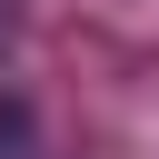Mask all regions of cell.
I'll use <instances>...</instances> for the list:
<instances>
[{"label": "cell", "instance_id": "cell-1", "mask_svg": "<svg viewBox=\"0 0 159 159\" xmlns=\"http://www.w3.org/2000/svg\"><path fill=\"white\" fill-rule=\"evenodd\" d=\"M0 159H40V139H30V119H20V109H0Z\"/></svg>", "mask_w": 159, "mask_h": 159}, {"label": "cell", "instance_id": "cell-2", "mask_svg": "<svg viewBox=\"0 0 159 159\" xmlns=\"http://www.w3.org/2000/svg\"><path fill=\"white\" fill-rule=\"evenodd\" d=\"M10 40H20V0H0V50H10Z\"/></svg>", "mask_w": 159, "mask_h": 159}]
</instances>
